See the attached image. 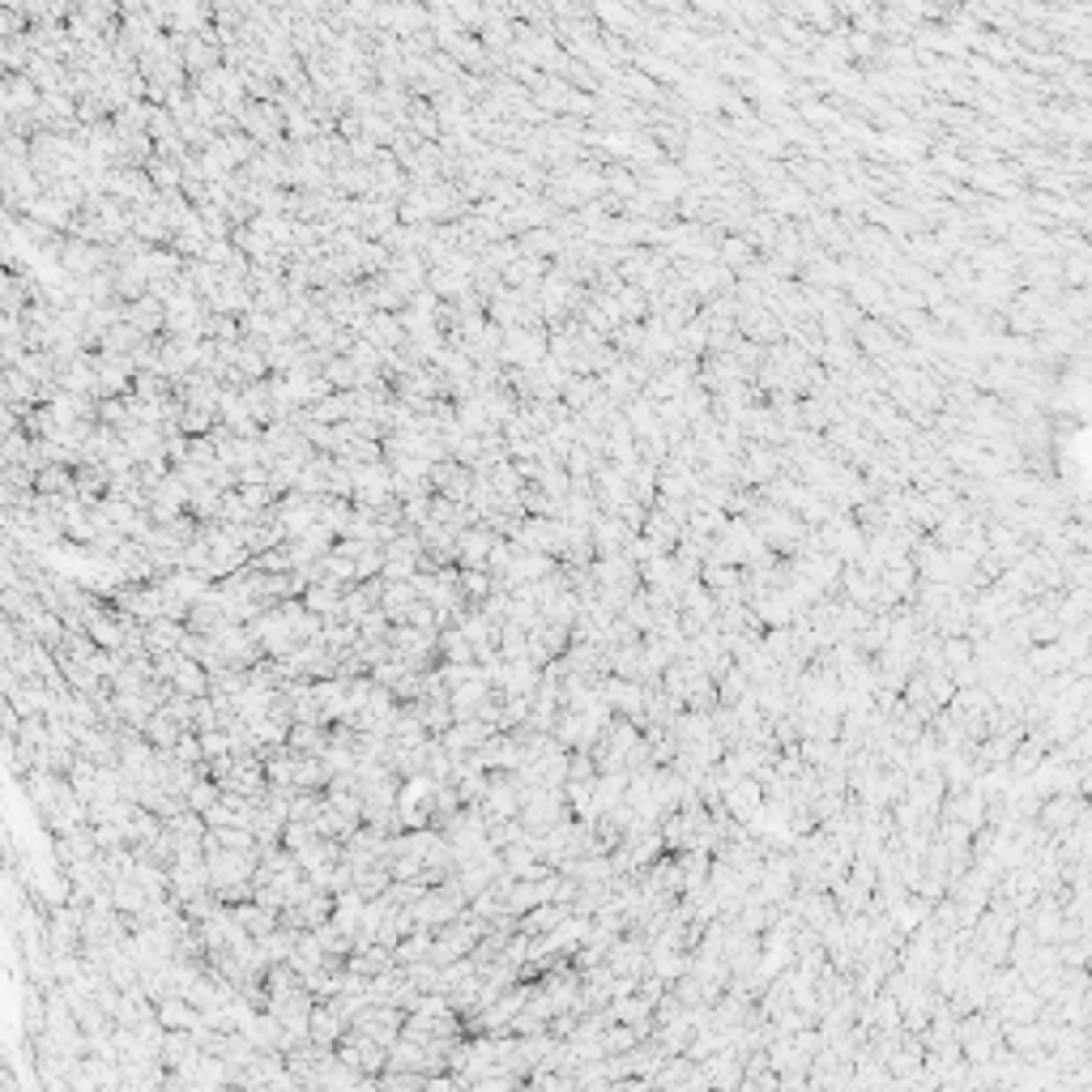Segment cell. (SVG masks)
<instances>
[{
  "label": "cell",
  "instance_id": "cell-1",
  "mask_svg": "<svg viewBox=\"0 0 1092 1092\" xmlns=\"http://www.w3.org/2000/svg\"><path fill=\"white\" fill-rule=\"evenodd\" d=\"M39 98H34V86L22 77H5L0 81V107L5 112H26V107H34Z\"/></svg>",
  "mask_w": 1092,
  "mask_h": 1092
},
{
  "label": "cell",
  "instance_id": "cell-3",
  "mask_svg": "<svg viewBox=\"0 0 1092 1092\" xmlns=\"http://www.w3.org/2000/svg\"><path fill=\"white\" fill-rule=\"evenodd\" d=\"M159 1020L167 1024V1029H188V1024H197V1012L183 1007V1003H167V1007H159Z\"/></svg>",
  "mask_w": 1092,
  "mask_h": 1092
},
{
  "label": "cell",
  "instance_id": "cell-4",
  "mask_svg": "<svg viewBox=\"0 0 1092 1092\" xmlns=\"http://www.w3.org/2000/svg\"><path fill=\"white\" fill-rule=\"evenodd\" d=\"M367 956H375V969H384V960H380V956H384V952H380V948H375V952H367ZM351 969H372V960H354V965H351Z\"/></svg>",
  "mask_w": 1092,
  "mask_h": 1092
},
{
  "label": "cell",
  "instance_id": "cell-2",
  "mask_svg": "<svg viewBox=\"0 0 1092 1092\" xmlns=\"http://www.w3.org/2000/svg\"><path fill=\"white\" fill-rule=\"evenodd\" d=\"M34 491H39V495H64V491H73V479L60 470V465H39V470H34Z\"/></svg>",
  "mask_w": 1092,
  "mask_h": 1092
}]
</instances>
